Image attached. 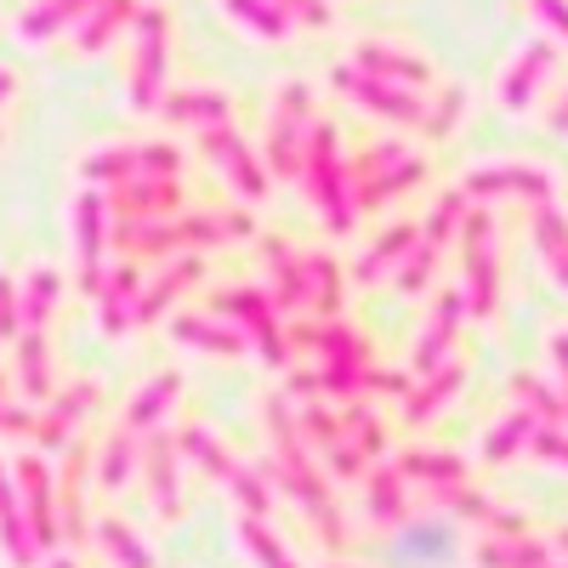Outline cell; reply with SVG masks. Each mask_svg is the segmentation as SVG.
<instances>
[{
	"label": "cell",
	"mask_w": 568,
	"mask_h": 568,
	"mask_svg": "<svg viewBox=\"0 0 568 568\" xmlns=\"http://www.w3.org/2000/svg\"><path fill=\"white\" fill-rule=\"evenodd\" d=\"M227 12L245 18L256 34H284V18H278V7H267V0H227Z\"/></svg>",
	"instance_id": "6da1fadb"
},
{
	"label": "cell",
	"mask_w": 568,
	"mask_h": 568,
	"mask_svg": "<svg viewBox=\"0 0 568 568\" xmlns=\"http://www.w3.org/2000/svg\"><path fill=\"white\" fill-rule=\"evenodd\" d=\"M85 7V0H40V7L29 12V23H23V34H45V29H58L63 18H74Z\"/></svg>",
	"instance_id": "7a4b0ae2"
},
{
	"label": "cell",
	"mask_w": 568,
	"mask_h": 568,
	"mask_svg": "<svg viewBox=\"0 0 568 568\" xmlns=\"http://www.w3.org/2000/svg\"><path fill=\"white\" fill-rule=\"evenodd\" d=\"M120 12H125V0H109V12H103V18H91L98 29H85V40H91V45H98V40H109V29L120 23Z\"/></svg>",
	"instance_id": "3957f363"
}]
</instances>
